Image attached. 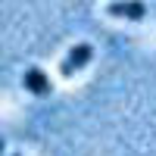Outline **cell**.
I'll return each mask as SVG.
<instances>
[{"instance_id": "cell-1", "label": "cell", "mask_w": 156, "mask_h": 156, "mask_svg": "<svg viewBox=\"0 0 156 156\" xmlns=\"http://www.w3.org/2000/svg\"><path fill=\"white\" fill-rule=\"evenodd\" d=\"M90 59H94V47H90V44H75V47L69 50V56L59 62V75H62V78H72V75L81 72Z\"/></svg>"}, {"instance_id": "cell-2", "label": "cell", "mask_w": 156, "mask_h": 156, "mask_svg": "<svg viewBox=\"0 0 156 156\" xmlns=\"http://www.w3.org/2000/svg\"><path fill=\"white\" fill-rule=\"evenodd\" d=\"M106 12L115 19H131V22H140L147 16V6L140 3V0H112L106 3Z\"/></svg>"}, {"instance_id": "cell-3", "label": "cell", "mask_w": 156, "mask_h": 156, "mask_svg": "<svg viewBox=\"0 0 156 156\" xmlns=\"http://www.w3.org/2000/svg\"><path fill=\"white\" fill-rule=\"evenodd\" d=\"M22 84L28 87L31 94H37V97H47L50 90H53V87H50V78H47V75H44L41 69H37V66L25 69V75H22Z\"/></svg>"}, {"instance_id": "cell-4", "label": "cell", "mask_w": 156, "mask_h": 156, "mask_svg": "<svg viewBox=\"0 0 156 156\" xmlns=\"http://www.w3.org/2000/svg\"><path fill=\"white\" fill-rule=\"evenodd\" d=\"M0 153H3V137H0Z\"/></svg>"}, {"instance_id": "cell-5", "label": "cell", "mask_w": 156, "mask_h": 156, "mask_svg": "<svg viewBox=\"0 0 156 156\" xmlns=\"http://www.w3.org/2000/svg\"><path fill=\"white\" fill-rule=\"evenodd\" d=\"M12 156H22V153H12Z\"/></svg>"}]
</instances>
